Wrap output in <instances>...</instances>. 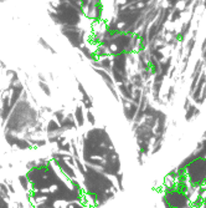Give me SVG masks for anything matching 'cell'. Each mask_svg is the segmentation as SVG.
Listing matches in <instances>:
<instances>
[{
	"instance_id": "obj_8",
	"label": "cell",
	"mask_w": 206,
	"mask_h": 208,
	"mask_svg": "<svg viewBox=\"0 0 206 208\" xmlns=\"http://www.w3.org/2000/svg\"><path fill=\"white\" fill-rule=\"evenodd\" d=\"M47 14H48V16H50V19H51V21L55 24V25H57V26H60V20H58V16H57V14L53 11L52 9H47Z\"/></svg>"
},
{
	"instance_id": "obj_11",
	"label": "cell",
	"mask_w": 206,
	"mask_h": 208,
	"mask_svg": "<svg viewBox=\"0 0 206 208\" xmlns=\"http://www.w3.org/2000/svg\"><path fill=\"white\" fill-rule=\"evenodd\" d=\"M37 76H39V81H42V82H46V77H45L44 75H42L41 72H39V75H37Z\"/></svg>"
},
{
	"instance_id": "obj_7",
	"label": "cell",
	"mask_w": 206,
	"mask_h": 208,
	"mask_svg": "<svg viewBox=\"0 0 206 208\" xmlns=\"http://www.w3.org/2000/svg\"><path fill=\"white\" fill-rule=\"evenodd\" d=\"M89 39H91V41H92V44L98 45L99 41L103 39V31H92L91 33Z\"/></svg>"
},
{
	"instance_id": "obj_12",
	"label": "cell",
	"mask_w": 206,
	"mask_h": 208,
	"mask_svg": "<svg viewBox=\"0 0 206 208\" xmlns=\"http://www.w3.org/2000/svg\"><path fill=\"white\" fill-rule=\"evenodd\" d=\"M0 69H1V70H6V65H5V62L3 60H0Z\"/></svg>"
},
{
	"instance_id": "obj_10",
	"label": "cell",
	"mask_w": 206,
	"mask_h": 208,
	"mask_svg": "<svg viewBox=\"0 0 206 208\" xmlns=\"http://www.w3.org/2000/svg\"><path fill=\"white\" fill-rule=\"evenodd\" d=\"M78 3H80V5H81L83 9H86V7H87L88 3H89V0H78Z\"/></svg>"
},
{
	"instance_id": "obj_9",
	"label": "cell",
	"mask_w": 206,
	"mask_h": 208,
	"mask_svg": "<svg viewBox=\"0 0 206 208\" xmlns=\"http://www.w3.org/2000/svg\"><path fill=\"white\" fill-rule=\"evenodd\" d=\"M39 87L41 88V91L44 92L46 96H51V88L48 87L47 82H42V81H39Z\"/></svg>"
},
{
	"instance_id": "obj_6",
	"label": "cell",
	"mask_w": 206,
	"mask_h": 208,
	"mask_svg": "<svg viewBox=\"0 0 206 208\" xmlns=\"http://www.w3.org/2000/svg\"><path fill=\"white\" fill-rule=\"evenodd\" d=\"M94 54H96L97 59H102V57H107V56H109V55H108V50L106 49V47L101 46V45H96Z\"/></svg>"
},
{
	"instance_id": "obj_1",
	"label": "cell",
	"mask_w": 206,
	"mask_h": 208,
	"mask_svg": "<svg viewBox=\"0 0 206 208\" xmlns=\"http://www.w3.org/2000/svg\"><path fill=\"white\" fill-rule=\"evenodd\" d=\"M48 4H50V9H52L57 14L58 20H60V26H62V25L78 26L82 22L83 16L68 1H66V3L50 1Z\"/></svg>"
},
{
	"instance_id": "obj_4",
	"label": "cell",
	"mask_w": 206,
	"mask_h": 208,
	"mask_svg": "<svg viewBox=\"0 0 206 208\" xmlns=\"http://www.w3.org/2000/svg\"><path fill=\"white\" fill-rule=\"evenodd\" d=\"M99 64H101V69H102V70H104V71H107V72L111 74V69H112V60H111V56L99 59Z\"/></svg>"
},
{
	"instance_id": "obj_2",
	"label": "cell",
	"mask_w": 206,
	"mask_h": 208,
	"mask_svg": "<svg viewBox=\"0 0 206 208\" xmlns=\"http://www.w3.org/2000/svg\"><path fill=\"white\" fill-rule=\"evenodd\" d=\"M60 31L67 39L73 49H80L82 45L87 43V30L86 28L73 26V25H62L60 26Z\"/></svg>"
},
{
	"instance_id": "obj_3",
	"label": "cell",
	"mask_w": 206,
	"mask_h": 208,
	"mask_svg": "<svg viewBox=\"0 0 206 208\" xmlns=\"http://www.w3.org/2000/svg\"><path fill=\"white\" fill-rule=\"evenodd\" d=\"M78 50H80V54H81L84 59H87V60H89V61L97 60V56H96V54H94V50L91 49V46H89L87 43L84 44V45H82Z\"/></svg>"
},
{
	"instance_id": "obj_5",
	"label": "cell",
	"mask_w": 206,
	"mask_h": 208,
	"mask_svg": "<svg viewBox=\"0 0 206 208\" xmlns=\"http://www.w3.org/2000/svg\"><path fill=\"white\" fill-rule=\"evenodd\" d=\"M37 43H39V45H41L42 49H45V50H47V51H50L52 55H56V54H57V51H56L55 49H53V47H52L50 44L47 43V40H46V39H44V38H41V36H40V38L37 39Z\"/></svg>"
}]
</instances>
